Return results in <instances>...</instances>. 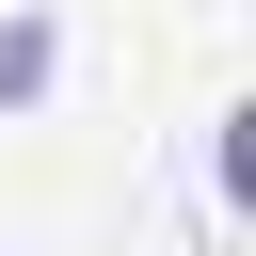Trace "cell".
<instances>
[{"label":"cell","mask_w":256,"mask_h":256,"mask_svg":"<svg viewBox=\"0 0 256 256\" xmlns=\"http://www.w3.org/2000/svg\"><path fill=\"white\" fill-rule=\"evenodd\" d=\"M48 64H64V32L48 16H0V96H48Z\"/></svg>","instance_id":"obj_1"}]
</instances>
